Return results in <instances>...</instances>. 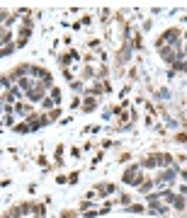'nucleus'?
<instances>
[{
    "label": "nucleus",
    "instance_id": "1",
    "mask_svg": "<svg viewBox=\"0 0 187 218\" xmlns=\"http://www.w3.org/2000/svg\"><path fill=\"white\" fill-rule=\"evenodd\" d=\"M124 182L126 184H139V167H129L124 172Z\"/></svg>",
    "mask_w": 187,
    "mask_h": 218
},
{
    "label": "nucleus",
    "instance_id": "2",
    "mask_svg": "<svg viewBox=\"0 0 187 218\" xmlns=\"http://www.w3.org/2000/svg\"><path fill=\"white\" fill-rule=\"evenodd\" d=\"M97 191H100V194H112V191H114V184H100Z\"/></svg>",
    "mask_w": 187,
    "mask_h": 218
},
{
    "label": "nucleus",
    "instance_id": "3",
    "mask_svg": "<svg viewBox=\"0 0 187 218\" xmlns=\"http://www.w3.org/2000/svg\"><path fill=\"white\" fill-rule=\"evenodd\" d=\"M85 102H88V104H83V109H85V112H93V109H95V104H97V102H95L93 97H88Z\"/></svg>",
    "mask_w": 187,
    "mask_h": 218
},
{
    "label": "nucleus",
    "instance_id": "4",
    "mask_svg": "<svg viewBox=\"0 0 187 218\" xmlns=\"http://www.w3.org/2000/svg\"><path fill=\"white\" fill-rule=\"evenodd\" d=\"M7 54H12V44H10V41L2 44V56H7Z\"/></svg>",
    "mask_w": 187,
    "mask_h": 218
},
{
    "label": "nucleus",
    "instance_id": "5",
    "mask_svg": "<svg viewBox=\"0 0 187 218\" xmlns=\"http://www.w3.org/2000/svg\"><path fill=\"white\" fill-rule=\"evenodd\" d=\"M175 141H177V143H187V133H177Z\"/></svg>",
    "mask_w": 187,
    "mask_h": 218
},
{
    "label": "nucleus",
    "instance_id": "6",
    "mask_svg": "<svg viewBox=\"0 0 187 218\" xmlns=\"http://www.w3.org/2000/svg\"><path fill=\"white\" fill-rule=\"evenodd\" d=\"M78 182V172H73V175H68V184H75Z\"/></svg>",
    "mask_w": 187,
    "mask_h": 218
},
{
    "label": "nucleus",
    "instance_id": "7",
    "mask_svg": "<svg viewBox=\"0 0 187 218\" xmlns=\"http://www.w3.org/2000/svg\"><path fill=\"white\" fill-rule=\"evenodd\" d=\"M51 97L59 102V99H61V90H56V87H54V90H51Z\"/></svg>",
    "mask_w": 187,
    "mask_h": 218
},
{
    "label": "nucleus",
    "instance_id": "8",
    "mask_svg": "<svg viewBox=\"0 0 187 218\" xmlns=\"http://www.w3.org/2000/svg\"><path fill=\"white\" fill-rule=\"evenodd\" d=\"M2 121H5V126H12V121H15V119H12L10 114H5V119H2Z\"/></svg>",
    "mask_w": 187,
    "mask_h": 218
}]
</instances>
